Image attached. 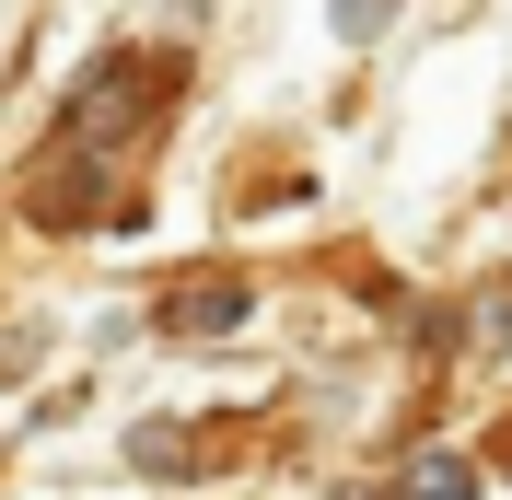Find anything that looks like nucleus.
<instances>
[{"label":"nucleus","mask_w":512,"mask_h":500,"mask_svg":"<svg viewBox=\"0 0 512 500\" xmlns=\"http://www.w3.org/2000/svg\"><path fill=\"white\" fill-rule=\"evenodd\" d=\"M233 314H245V291H187V303H175V326H198V338H210V326H233Z\"/></svg>","instance_id":"obj_2"},{"label":"nucleus","mask_w":512,"mask_h":500,"mask_svg":"<svg viewBox=\"0 0 512 500\" xmlns=\"http://www.w3.org/2000/svg\"><path fill=\"white\" fill-rule=\"evenodd\" d=\"M396 500H466V466H454V454H431V466L396 477Z\"/></svg>","instance_id":"obj_1"}]
</instances>
